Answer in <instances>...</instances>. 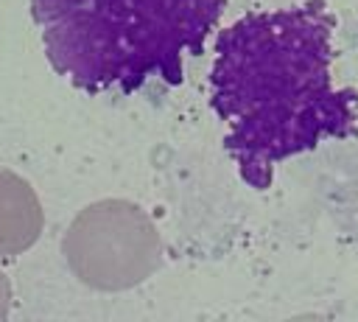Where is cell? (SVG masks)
Returning <instances> with one entry per match:
<instances>
[{"instance_id":"1","label":"cell","mask_w":358,"mask_h":322,"mask_svg":"<svg viewBox=\"0 0 358 322\" xmlns=\"http://www.w3.org/2000/svg\"><path fill=\"white\" fill-rule=\"evenodd\" d=\"M336 17L324 0L252 11L215 39L213 109L243 182L266 190L274 168L322 140L358 132V92L330 76Z\"/></svg>"},{"instance_id":"2","label":"cell","mask_w":358,"mask_h":322,"mask_svg":"<svg viewBox=\"0 0 358 322\" xmlns=\"http://www.w3.org/2000/svg\"><path fill=\"white\" fill-rule=\"evenodd\" d=\"M227 0H31L50 67L73 87L134 95L176 87Z\"/></svg>"}]
</instances>
